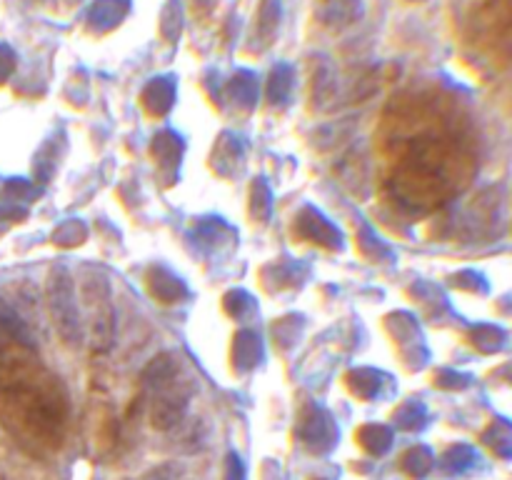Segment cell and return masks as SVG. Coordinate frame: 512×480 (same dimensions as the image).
I'll return each instance as SVG.
<instances>
[{
	"mask_svg": "<svg viewBox=\"0 0 512 480\" xmlns=\"http://www.w3.org/2000/svg\"><path fill=\"white\" fill-rule=\"evenodd\" d=\"M0 425L33 455L53 453L65 440L63 383L23 343L0 345Z\"/></svg>",
	"mask_w": 512,
	"mask_h": 480,
	"instance_id": "cell-1",
	"label": "cell"
},
{
	"mask_svg": "<svg viewBox=\"0 0 512 480\" xmlns=\"http://www.w3.org/2000/svg\"><path fill=\"white\" fill-rule=\"evenodd\" d=\"M8 68H10V60H5V50L0 48V78L8 73Z\"/></svg>",
	"mask_w": 512,
	"mask_h": 480,
	"instance_id": "cell-3",
	"label": "cell"
},
{
	"mask_svg": "<svg viewBox=\"0 0 512 480\" xmlns=\"http://www.w3.org/2000/svg\"><path fill=\"white\" fill-rule=\"evenodd\" d=\"M48 295H50V313H53V323L58 325L60 335H63L65 323L73 330V343L78 345L80 330H78V308H75V293L70 278L65 275V270H53L48 283Z\"/></svg>",
	"mask_w": 512,
	"mask_h": 480,
	"instance_id": "cell-2",
	"label": "cell"
}]
</instances>
